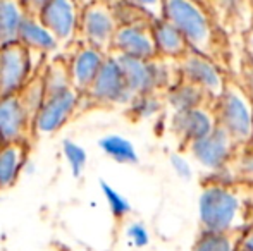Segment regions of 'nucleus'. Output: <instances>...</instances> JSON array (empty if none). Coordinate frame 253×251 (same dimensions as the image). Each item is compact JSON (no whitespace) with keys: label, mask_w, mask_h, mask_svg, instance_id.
I'll return each instance as SVG.
<instances>
[{"label":"nucleus","mask_w":253,"mask_h":251,"mask_svg":"<svg viewBox=\"0 0 253 251\" xmlns=\"http://www.w3.org/2000/svg\"><path fill=\"white\" fill-rule=\"evenodd\" d=\"M42 79H43L45 97L73 88L71 74H69V64L62 61V59H53L47 66L45 72L42 74Z\"/></svg>","instance_id":"nucleus-25"},{"label":"nucleus","mask_w":253,"mask_h":251,"mask_svg":"<svg viewBox=\"0 0 253 251\" xmlns=\"http://www.w3.org/2000/svg\"><path fill=\"white\" fill-rule=\"evenodd\" d=\"M176 64L179 79L197 84L209 95L210 100H215L222 93L227 77H229L224 67H220L215 61L195 50L186 52L179 61H176Z\"/></svg>","instance_id":"nucleus-8"},{"label":"nucleus","mask_w":253,"mask_h":251,"mask_svg":"<svg viewBox=\"0 0 253 251\" xmlns=\"http://www.w3.org/2000/svg\"><path fill=\"white\" fill-rule=\"evenodd\" d=\"M98 148L105 157L123 165H136L140 162L134 144L121 134H105L98 140Z\"/></svg>","instance_id":"nucleus-21"},{"label":"nucleus","mask_w":253,"mask_h":251,"mask_svg":"<svg viewBox=\"0 0 253 251\" xmlns=\"http://www.w3.org/2000/svg\"><path fill=\"white\" fill-rule=\"evenodd\" d=\"M240 144L236 143L233 136L227 133L224 127L217 126L210 134L205 138L193 141L183 150L188 153L200 167L209 172V176H222L226 172L229 162L236 155Z\"/></svg>","instance_id":"nucleus-5"},{"label":"nucleus","mask_w":253,"mask_h":251,"mask_svg":"<svg viewBox=\"0 0 253 251\" xmlns=\"http://www.w3.org/2000/svg\"><path fill=\"white\" fill-rule=\"evenodd\" d=\"M219 178L253 186V143L243 144V146L238 148L236 155L229 162L226 172Z\"/></svg>","instance_id":"nucleus-23"},{"label":"nucleus","mask_w":253,"mask_h":251,"mask_svg":"<svg viewBox=\"0 0 253 251\" xmlns=\"http://www.w3.org/2000/svg\"><path fill=\"white\" fill-rule=\"evenodd\" d=\"M238 251H253V225L250 229H247V231H245Z\"/></svg>","instance_id":"nucleus-35"},{"label":"nucleus","mask_w":253,"mask_h":251,"mask_svg":"<svg viewBox=\"0 0 253 251\" xmlns=\"http://www.w3.org/2000/svg\"><path fill=\"white\" fill-rule=\"evenodd\" d=\"M166 97V105L170 108V112H183L190 108L200 107L203 104L213 102L209 98V95L198 88L197 84H191L184 79H179L174 83L169 90L164 93Z\"/></svg>","instance_id":"nucleus-19"},{"label":"nucleus","mask_w":253,"mask_h":251,"mask_svg":"<svg viewBox=\"0 0 253 251\" xmlns=\"http://www.w3.org/2000/svg\"><path fill=\"white\" fill-rule=\"evenodd\" d=\"M0 146H2V141H0Z\"/></svg>","instance_id":"nucleus-39"},{"label":"nucleus","mask_w":253,"mask_h":251,"mask_svg":"<svg viewBox=\"0 0 253 251\" xmlns=\"http://www.w3.org/2000/svg\"><path fill=\"white\" fill-rule=\"evenodd\" d=\"M252 143H253V141H252Z\"/></svg>","instance_id":"nucleus-41"},{"label":"nucleus","mask_w":253,"mask_h":251,"mask_svg":"<svg viewBox=\"0 0 253 251\" xmlns=\"http://www.w3.org/2000/svg\"><path fill=\"white\" fill-rule=\"evenodd\" d=\"M248 3H250V7H252V14H253V0H247Z\"/></svg>","instance_id":"nucleus-37"},{"label":"nucleus","mask_w":253,"mask_h":251,"mask_svg":"<svg viewBox=\"0 0 253 251\" xmlns=\"http://www.w3.org/2000/svg\"><path fill=\"white\" fill-rule=\"evenodd\" d=\"M0 200H2V198H0Z\"/></svg>","instance_id":"nucleus-40"},{"label":"nucleus","mask_w":253,"mask_h":251,"mask_svg":"<svg viewBox=\"0 0 253 251\" xmlns=\"http://www.w3.org/2000/svg\"><path fill=\"white\" fill-rule=\"evenodd\" d=\"M169 162H170V165H172L174 172H176L183 181H190L191 176H193V171H191L190 164H188V160L184 158V155H181V151L170 155Z\"/></svg>","instance_id":"nucleus-32"},{"label":"nucleus","mask_w":253,"mask_h":251,"mask_svg":"<svg viewBox=\"0 0 253 251\" xmlns=\"http://www.w3.org/2000/svg\"><path fill=\"white\" fill-rule=\"evenodd\" d=\"M107 57H109V54L102 52L100 48L81 41L67 62L69 64L71 83H73L74 90H78L81 95H86Z\"/></svg>","instance_id":"nucleus-15"},{"label":"nucleus","mask_w":253,"mask_h":251,"mask_svg":"<svg viewBox=\"0 0 253 251\" xmlns=\"http://www.w3.org/2000/svg\"><path fill=\"white\" fill-rule=\"evenodd\" d=\"M245 231L227 232H197L190 251H238Z\"/></svg>","instance_id":"nucleus-22"},{"label":"nucleus","mask_w":253,"mask_h":251,"mask_svg":"<svg viewBox=\"0 0 253 251\" xmlns=\"http://www.w3.org/2000/svg\"><path fill=\"white\" fill-rule=\"evenodd\" d=\"M198 2H203V3H207V2H209V0H198Z\"/></svg>","instance_id":"nucleus-38"},{"label":"nucleus","mask_w":253,"mask_h":251,"mask_svg":"<svg viewBox=\"0 0 253 251\" xmlns=\"http://www.w3.org/2000/svg\"><path fill=\"white\" fill-rule=\"evenodd\" d=\"M62 157L66 160L67 167H69L71 176L74 179H80L88 164V153L84 146L67 138V140L62 141Z\"/></svg>","instance_id":"nucleus-26"},{"label":"nucleus","mask_w":253,"mask_h":251,"mask_svg":"<svg viewBox=\"0 0 253 251\" xmlns=\"http://www.w3.org/2000/svg\"><path fill=\"white\" fill-rule=\"evenodd\" d=\"M164 17L179 28L191 50L224 67L227 59L226 40L215 26L207 3L198 0H164Z\"/></svg>","instance_id":"nucleus-2"},{"label":"nucleus","mask_w":253,"mask_h":251,"mask_svg":"<svg viewBox=\"0 0 253 251\" xmlns=\"http://www.w3.org/2000/svg\"><path fill=\"white\" fill-rule=\"evenodd\" d=\"M217 126L224 127L240 146L253 141V100L229 74L222 93L213 100Z\"/></svg>","instance_id":"nucleus-3"},{"label":"nucleus","mask_w":253,"mask_h":251,"mask_svg":"<svg viewBox=\"0 0 253 251\" xmlns=\"http://www.w3.org/2000/svg\"><path fill=\"white\" fill-rule=\"evenodd\" d=\"M98 186H100V191L107 201V207H109L114 218L123 220L124 217H127V215L131 214V203L127 201V198L124 196V194H121L114 186H110L109 182L103 181V179H100V184Z\"/></svg>","instance_id":"nucleus-27"},{"label":"nucleus","mask_w":253,"mask_h":251,"mask_svg":"<svg viewBox=\"0 0 253 251\" xmlns=\"http://www.w3.org/2000/svg\"><path fill=\"white\" fill-rule=\"evenodd\" d=\"M243 48H245V54L253 61V19L250 26H248V30L243 35Z\"/></svg>","instance_id":"nucleus-34"},{"label":"nucleus","mask_w":253,"mask_h":251,"mask_svg":"<svg viewBox=\"0 0 253 251\" xmlns=\"http://www.w3.org/2000/svg\"><path fill=\"white\" fill-rule=\"evenodd\" d=\"M233 77L243 88L245 93L253 100V61L245 52L243 57L240 59V64H238V72L233 74Z\"/></svg>","instance_id":"nucleus-29"},{"label":"nucleus","mask_w":253,"mask_h":251,"mask_svg":"<svg viewBox=\"0 0 253 251\" xmlns=\"http://www.w3.org/2000/svg\"><path fill=\"white\" fill-rule=\"evenodd\" d=\"M166 107L167 105L164 93H141L134 95V98L126 108L134 121H148V119L159 115Z\"/></svg>","instance_id":"nucleus-24"},{"label":"nucleus","mask_w":253,"mask_h":251,"mask_svg":"<svg viewBox=\"0 0 253 251\" xmlns=\"http://www.w3.org/2000/svg\"><path fill=\"white\" fill-rule=\"evenodd\" d=\"M124 71V76L133 95L166 93L174 83L179 81L176 61L164 57L134 59L114 54Z\"/></svg>","instance_id":"nucleus-4"},{"label":"nucleus","mask_w":253,"mask_h":251,"mask_svg":"<svg viewBox=\"0 0 253 251\" xmlns=\"http://www.w3.org/2000/svg\"><path fill=\"white\" fill-rule=\"evenodd\" d=\"M124 2L147 14L152 21L164 17V0H124Z\"/></svg>","instance_id":"nucleus-31"},{"label":"nucleus","mask_w":253,"mask_h":251,"mask_svg":"<svg viewBox=\"0 0 253 251\" xmlns=\"http://www.w3.org/2000/svg\"><path fill=\"white\" fill-rule=\"evenodd\" d=\"M81 9L78 0H48L38 17L60 43H71L80 36Z\"/></svg>","instance_id":"nucleus-13"},{"label":"nucleus","mask_w":253,"mask_h":251,"mask_svg":"<svg viewBox=\"0 0 253 251\" xmlns=\"http://www.w3.org/2000/svg\"><path fill=\"white\" fill-rule=\"evenodd\" d=\"M110 54L126 55L134 59H155L159 57L153 38L152 19L136 21V23L121 24L114 36Z\"/></svg>","instance_id":"nucleus-12"},{"label":"nucleus","mask_w":253,"mask_h":251,"mask_svg":"<svg viewBox=\"0 0 253 251\" xmlns=\"http://www.w3.org/2000/svg\"><path fill=\"white\" fill-rule=\"evenodd\" d=\"M78 2H80V3H81V7H83V5H86V3L93 2V0H78Z\"/></svg>","instance_id":"nucleus-36"},{"label":"nucleus","mask_w":253,"mask_h":251,"mask_svg":"<svg viewBox=\"0 0 253 251\" xmlns=\"http://www.w3.org/2000/svg\"><path fill=\"white\" fill-rule=\"evenodd\" d=\"M253 225V186L222 178L203 179L198 196V231H247Z\"/></svg>","instance_id":"nucleus-1"},{"label":"nucleus","mask_w":253,"mask_h":251,"mask_svg":"<svg viewBox=\"0 0 253 251\" xmlns=\"http://www.w3.org/2000/svg\"><path fill=\"white\" fill-rule=\"evenodd\" d=\"M28 12L19 0H0V47L19 41V31Z\"/></svg>","instance_id":"nucleus-20"},{"label":"nucleus","mask_w":253,"mask_h":251,"mask_svg":"<svg viewBox=\"0 0 253 251\" xmlns=\"http://www.w3.org/2000/svg\"><path fill=\"white\" fill-rule=\"evenodd\" d=\"M95 107H127L134 98L124 71L114 54H109L91 88L83 95Z\"/></svg>","instance_id":"nucleus-7"},{"label":"nucleus","mask_w":253,"mask_h":251,"mask_svg":"<svg viewBox=\"0 0 253 251\" xmlns=\"http://www.w3.org/2000/svg\"><path fill=\"white\" fill-rule=\"evenodd\" d=\"M19 2L23 3V7L26 9L28 14H31V16H38L40 10L43 9V5L48 2V0H19Z\"/></svg>","instance_id":"nucleus-33"},{"label":"nucleus","mask_w":253,"mask_h":251,"mask_svg":"<svg viewBox=\"0 0 253 251\" xmlns=\"http://www.w3.org/2000/svg\"><path fill=\"white\" fill-rule=\"evenodd\" d=\"M117 30H119V21L110 0H93L83 5L80 19V36H78L83 43L110 54Z\"/></svg>","instance_id":"nucleus-6"},{"label":"nucleus","mask_w":253,"mask_h":251,"mask_svg":"<svg viewBox=\"0 0 253 251\" xmlns=\"http://www.w3.org/2000/svg\"><path fill=\"white\" fill-rule=\"evenodd\" d=\"M21 100L24 102L26 108L30 110V114L35 117V114L38 112V108L42 107L45 100V88H43V79L40 77H33L30 83L24 86V90L19 93Z\"/></svg>","instance_id":"nucleus-28"},{"label":"nucleus","mask_w":253,"mask_h":251,"mask_svg":"<svg viewBox=\"0 0 253 251\" xmlns=\"http://www.w3.org/2000/svg\"><path fill=\"white\" fill-rule=\"evenodd\" d=\"M33 131V115L26 108L19 95L0 98V141L26 143L28 134Z\"/></svg>","instance_id":"nucleus-14"},{"label":"nucleus","mask_w":253,"mask_h":251,"mask_svg":"<svg viewBox=\"0 0 253 251\" xmlns=\"http://www.w3.org/2000/svg\"><path fill=\"white\" fill-rule=\"evenodd\" d=\"M26 164V143H5L0 146V191L10 189L19 181Z\"/></svg>","instance_id":"nucleus-17"},{"label":"nucleus","mask_w":253,"mask_h":251,"mask_svg":"<svg viewBox=\"0 0 253 251\" xmlns=\"http://www.w3.org/2000/svg\"><path fill=\"white\" fill-rule=\"evenodd\" d=\"M126 238L129 241V245L134 246V248H145L150 243V232H148L147 225L143 222L136 220L131 222L126 227Z\"/></svg>","instance_id":"nucleus-30"},{"label":"nucleus","mask_w":253,"mask_h":251,"mask_svg":"<svg viewBox=\"0 0 253 251\" xmlns=\"http://www.w3.org/2000/svg\"><path fill=\"white\" fill-rule=\"evenodd\" d=\"M31 54L19 41L0 47V98L19 95L33 79Z\"/></svg>","instance_id":"nucleus-9"},{"label":"nucleus","mask_w":253,"mask_h":251,"mask_svg":"<svg viewBox=\"0 0 253 251\" xmlns=\"http://www.w3.org/2000/svg\"><path fill=\"white\" fill-rule=\"evenodd\" d=\"M153 38L159 57L169 59V61H179L186 52H190V43L186 41L184 35L179 31L176 24H172L166 17L152 21Z\"/></svg>","instance_id":"nucleus-16"},{"label":"nucleus","mask_w":253,"mask_h":251,"mask_svg":"<svg viewBox=\"0 0 253 251\" xmlns=\"http://www.w3.org/2000/svg\"><path fill=\"white\" fill-rule=\"evenodd\" d=\"M81 97L83 95L74 88L45 97L33 117V133L38 136H52L59 133L78 110Z\"/></svg>","instance_id":"nucleus-10"},{"label":"nucleus","mask_w":253,"mask_h":251,"mask_svg":"<svg viewBox=\"0 0 253 251\" xmlns=\"http://www.w3.org/2000/svg\"><path fill=\"white\" fill-rule=\"evenodd\" d=\"M215 127L217 119L213 112V102L190 108V110L170 112L169 115V131L177 140L179 151H183L193 141L205 138Z\"/></svg>","instance_id":"nucleus-11"},{"label":"nucleus","mask_w":253,"mask_h":251,"mask_svg":"<svg viewBox=\"0 0 253 251\" xmlns=\"http://www.w3.org/2000/svg\"><path fill=\"white\" fill-rule=\"evenodd\" d=\"M19 43L24 45L28 50L47 55L57 50L60 41L57 40L55 35L42 23L40 17L28 14L19 31Z\"/></svg>","instance_id":"nucleus-18"}]
</instances>
